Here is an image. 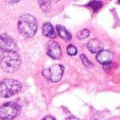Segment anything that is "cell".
I'll return each instance as SVG.
<instances>
[{
  "label": "cell",
  "instance_id": "5",
  "mask_svg": "<svg viewBox=\"0 0 120 120\" xmlns=\"http://www.w3.org/2000/svg\"><path fill=\"white\" fill-rule=\"evenodd\" d=\"M63 71H64V68L63 66L60 64H55L49 68L44 69L42 71V74L46 79L51 81V82H59L62 79Z\"/></svg>",
  "mask_w": 120,
  "mask_h": 120
},
{
  "label": "cell",
  "instance_id": "6",
  "mask_svg": "<svg viewBox=\"0 0 120 120\" xmlns=\"http://www.w3.org/2000/svg\"><path fill=\"white\" fill-rule=\"evenodd\" d=\"M16 48V44L14 40L6 34L0 35V51H14Z\"/></svg>",
  "mask_w": 120,
  "mask_h": 120
},
{
  "label": "cell",
  "instance_id": "22",
  "mask_svg": "<svg viewBox=\"0 0 120 120\" xmlns=\"http://www.w3.org/2000/svg\"><path fill=\"white\" fill-rule=\"evenodd\" d=\"M73 1H79V0H73Z\"/></svg>",
  "mask_w": 120,
  "mask_h": 120
},
{
  "label": "cell",
  "instance_id": "9",
  "mask_svg": "<svg viewBox=\"0 0 120 120\" xmlns=\"http://www.w3.org/2000/svg\"><path fill=\"white\" fill-rule=\"evenodd\" d=\"M112 60V54L108 51H101L97 55V61L101 64H109Z\"/></svg>",
  "mask_w": 120,
  "mask_h": 120
},
{
  "label": "cell",
  "instance_id": "12",
  "mask_svg": "<svg viewBox=\"0 0 120 120\" xmlns=\"http://www.w3.org/2000/svg\"><path fill=\"white\" fill-rule=\"evenodd\" d=\"M38 5L44 12H48L51 10V0H38Z\"/></svg>",
  "mask_w": 120,
  "mask_h": 120
},
{
  "label": "cell",
  "instance_id": "3",
  "mask_svg": "<svg viewBox=\"0 0 120 120\" xmlns=\"http://www.w3.org/2000/svg\"><path fill=\"white\" fill-rule=\"evenodd\" d=\"M22 89L20 82L12 79H6L0 82V97L10 98L19 94Z\"/></svg>",
  "mask_w": 120,
  "mask_h": 120
},
{
  "label": "cell",
  "instance_id": "19",
  "mask_svg": "<svg viewBox=\"0 0 120 120\" xmlns=\"http://www.w3.org/2000/svg\"><path fill=\"white\" fill-rule=\"evenodd\" d=\"M20 0H6V2L7 3H10V4H13V3H18V2H19Z\"/></svg>",
  "mask_w": 120,
  "mask_h": 120
},
{
  "label": "cell",
  "instance_id": "21",
  "mask_svg": "<svg viewBox=\"0 0 120 120\" xmlns=\"http://www.w3.org/2000/svg\"><path fill=\"white\" fill-rule=\"evenodd\" d=\"M52 1L53 2H59V0H51V2H52Z\"/></svg>",
  "mask_w": 120,
  "mask_h": 120
},
{
  "label": "cell",
  "instance_id": "7",
  "mask_svg": "<svg viewBox=\"0 0 120 120\" xmlns=\"http://www.w3.org/2000/svg\"><path fill=\"white\" fill-rule=\"evenodd\" d=\"M47 54L53 59H59L62 56L59 44L55 41H50L47 45Z\"/></svg>",
  "mask_w": 120,
  "mask_h": 120
},
{
  "label": "cell",
  "instance_id": "2",
  "mask_svg": "<svg viewBox=\"0 0 120 120\" xmlns=\"http://www.w3.org/2000/svg\"><path fill=\"white\" fill-rule=\"evenodd\" d=\"M21 65L20 55L15 51H7L3 53L0 59V66L3 71L12 73L16 71Z\"/></svg>",
  "mask_w": 120,
  "mask_h": 120
},
{
  "label": "cell",
  "instance_id": "13",
  "mask_svg": "<svg viewBox=\"0 0 120 120\" xmlns=\"http://www.w3.org/2000/svg\"><path fill=\"white\" fill-rule=\"evenodd\" d=\"M88 6L94 11H97L98 10H99L102 7V3L101 1H99V0H94V1L90 2L88 4Z\"/></svg>",
  "mask_w": 120,
  "mask_h": 120
},
{
  "label": "cell",
  "instance_id": "4",
  "mask_svg": "<svg viewBox=\"0 0 120 120\" xmlns=\"http://www.w3.org/2000/svg\"><path fill=\"white\" fill-rule=\"evenodd\" d=\"M19 107L15 102H6L0 106V119L2 120H12L19 114Z\"/></svg>",
  "mask_w": 120,
  "mask_h": 120
},
{
  "label": "cell",
  "instance_id": "14",
  "mask_svg": "<svg viewBox=\"0 0 120 120\" xmlns=\"http://www.w3.org/2000/svg\"><path fill=\"white\" fill-rule=\"evenodd\" d=\"M89 34H90L89 30H87V29H83L82 30H80V31L78 33L77 36H78L79 39H85V38H86L88 37Z\"/></svg>",
  "mask_w": 120,
  "mask_h": 120
},
{
  "label": "cell",
  "instance_id": "16",
  "mask_svg": "<svg viewBox=\"0 0 120 120\" xmlns=\"http://www.w3.org/2000/svg\"><path fill=\"white\" fill-rule=\"evenodd\" d=\"M80 57H81V59H82V63L86 66V67H88V66H90V65H92L91 63H90V62L87 59V58L86 57V55H81Z\"/></svg>",
  "mask_w": 120,
  "mask_h": 120
},
{
  "label": "cell",
  "instance_id": "11",
  "mask_svg": "<svg viewBox=\"0 0 120 120\" xmlns=\"http://www.w3.org/2000/svg\"><path fill=\"white\" fill-rule=\"evenodd\" d=\"M56 29H57L58 34H59L62 38H63L66 41H70V40L71 39V38H72L71 34L64 27V26H61V25H58V26H56Z\"/></svg>",
  "mask_w": 120,
  "mask_h": 120
},
{
  "label": "cell",
  "instance_id": "10",
  "mask_svg": "<svg viewBox=\"0 0 120 120\" xmlns=\"http://www.w3.org/2000/svg\"><path fill=\"white\" fill-rule=\"evenodd\" d=\"M42 32L44 35L50 38H55L56 37V34L55 30L53 28V26L50 22H45L42 25Z\"/></svg>",
  "mask_w": 120,
  "mask_h": 120
},
{
  "label": "cell",
  "instance_id": "20",
  "mask_svg": "<svg viewBox=\"0 0 120 120\" xmlns=\"http://www.w3.org/2000/svg\"><path fill=\"white\" fill-rule=\"evenodd\" d=\"M43 120H55V119L53 117H51V116H47V117H46Z\"/></svg>",
  "mask_w": 120,
  "mask_h": 120
},
{
  "label": "cell",
  "instance_id": "17",
  "mask_svg": "<svg viewBox=\"0 0 120 120\" xmlns=\"http://www.w3.org/2000/svg\"><path fill=\"white\" fill-rule=\"evenodd\" d=\"M90 120H104V119L100 115H94Z\"/></svg>",
  "mask_w": 120,
  "mask_h": 120
},
{
  "label": "cell",
  "instance_id": "18",
  "mask_svg": "<svg viewBox=\"0 0 120 120\" xmlns=\"http://www.w3.org/2000/svg\"><path fill=\"white\" fill-rule=\"evenodd\" d=\"M66 120H81L79 119V118L75 117V116H69V117H67Z\"/></svg>",
  "mask_w": 120,
  "mask_h": 120
},
{
  "label": "cell",
  "instance_id": "15",
  "mask_svg": "<svg viewBox=\"0 0 120 120\" xmlns=\"http://www.w3.org/2000/svg\"><path fill=\"white\" fill-rule=\"evenodd\" d=\"M67 51L70 55H75L78 52V50L74 45H69L67 48Z\"/></svg>",
  "mask_w": 120,
  "mask_h": 120
},
{
  "label": "cell",
  "instance_id": "8",
  "mask_svg": "<svg viewBox=\"0 0 120 120\" xmlns=\"http://www.w3.org/2000/svg\"><path fill=\"white\" fill-rule=\"evenodd\" d=\"M102 43L98 38H93L90 40L87 43V48L88 50L92 53L98 54V52L102 51Z\"/></svg>",
  "mask_w": 120,
  "mask_h": 120
},
{
  "label": "cell",
  "instance_id": "1",
  "mask_svg": "<svg viewBox=\"0 0 120 120\" xmlns=\"http://www.w3.org/2000/svg\"><path fill=\"white\" fill-rule=\"evenodd\" d=\"M18 29L19 33L24 37H33L38 29L37 20L31 15L23 14L19 19Z\"/></svg>",
  "mask_w": 120,
  "mask_h": 120
}]
</instances>
